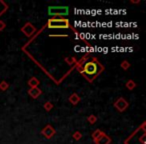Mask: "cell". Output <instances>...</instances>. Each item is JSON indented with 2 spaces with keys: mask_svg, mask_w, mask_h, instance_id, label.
I'll return each instance as SVG.
<instances>
[{
  "mask_svg": "<svg viewBox=\"0 0 146 144\" xmlns=\"http://www.w3.org/2000/svg\"><path fill=\"white\" fill-rule=\"evenodd\" d=\"M64 61L66 62V64H68L69 66L73 64H76V58L73 56H68V57H65L64 58Z\"/></svg>",
  "mask_w": 146,
  "mask_h": 144,
  "instance_id": "obj_11",
  "label": "cell"
},
{
  "mask_svg": "<svg viewBox=\"0 0 146 144\" xmlns=\"http://www.w3.org/2000/svg\"><path fill=\"white\" fill-rule=\"evenodd\" d=\"M103 133V131L102 130H100V129H96V130H94L93 132H92V134H91V136H92V139H93V141H95L96 139H97L98 137H99L101 134Z\"/></svg>",
  "mask_w": 146,
  "mask_h": 144,
  "instance_id": "obj_13",
  "label": "cell"
},
{
  "mask_svg": "<svg viewBox=\"0 0 146 144\" xmlns=\"http://www.w3.org/2000/svg\"><path fill=\"white\" fill-rule=\"evenodd\" d=\"M28 94H29V96H30L31 98H33V99H37V98H38L39 96L42 94V90H41L40 88H38V87L29 88Z\"/></svg>",
  "mask_w": 146,
  "mask_h": 144,
  "instance_id": "obj_8",
  "label": "cell"
},
{
  "mask_svg": "<svg viewBox=\"0 0 146 144\" xmlns=\"http://www.w3.org/2000/svg\"><path fill=\"white\" fill-rule=\"evenodd\" d=\"M9 88V83L7 81H1L0 82V90L1 91H6L7 89Z\"/></svg>",
  "mask_w": 146,
  "mask_h": 144,
  "instance_id": "obj_14",
  "label": "cell"
},
{
  "mask_svg": "<svg viewBox=\"0 0 146 144\" xmlns=\"http://www.w3.org/2000/svg\"><path fill=\"white\" fill-rule=\"evenodd\" d=\"M113 106L119 112H124L128 108V106H129V103H128V101L124 97H119L115 102H114Z\"/></svg>",
  "mask_w": 146,
  "mask_h": 144,
  "instance_id": "obj_5",
  "label": "cell"
},
{
  "mask_svg": "<svg viewBox=\"0 0 146 144\" xmlns=\"http://www.w3.org/2000/svg\"><path fill=\"white\" fill-rule=\"evenodd\" d=\"M120 67H121L123 70H127V69H129V67H130V63L128 62L127 60H123L121 62V64H120Z\"/></svg>",
  "mask_w": 146,
  "mask_h": 144,
  "instance_id": "obj_17",
  "label": "cell"
},
{
  "mask_svg": "<svg viewBox=\"0 0 146 144\" xmlns=\"http://www.w3.org/2000/svg\"><path fill=\"white\" fill-rule=\"evenodd\" d=\"M125 86H126V88H127L128 90H133L134 88L136 87V83H135V81L134 80H132V79H130V80H128L127 82H126V84H125Z\"/></svg>",
  "mask_w": 146,
  "mask_h": 144,
  "instance_id": "obj_12",
  "label": "cell"
},
{
  "mask_svg": "<svg viewBox=\"0 0 146 144\" xmlns=\"http://www.w3.org/2000/svg\"><path fill=\"white\" fill-rule=\"evenodd\" d=\"M68 100L72 105H77V104L80 102V100H81V98H80V96L78 95L77 93H73L69 96Z\"/></svg>",
  "mask_w": 146,
  "mask_h": 144,
  "instance_id": "obj_9",
  "label": "cell"
},
{
  "mask_svg": "<svg viewBox=\"0 0 146 144\" xmlns=\"http://www.w3.org/2000/svg\"><path fill=\"white\" fill-rule=\"evenodd\" d=\"M47 27L51 29H65L70 27V23L66 18H50L47 21Z\"/></svg>",
  "mask_w": 146,
  "mask_h": 144,
  "instance_id": "obj_2",
  "label": "cell"
},
{
  "mask_svg": "<svg viewBox=\"0 0 146 144\" xmlns=\"http://www.w3.org/2000/svg\"><path fill=\"white\" fill-rule=\"evenodd\" d=\"M21 32L26 37H31L36 32V28H35V26L31 22H26L21 27Z\"/></svg>",
  "mask_w": 146,
  "mask_h": 144,
  "instance_id": "obj_4",
  "label": "cell"
},
{
  "mask_svg": "<svg viewBox=\"0 0 146 144\" xmlns=\"http://www.w3.org/2000/svg\"><path fill=\"white\" fill-rule=\"evenodd\" d=\"M43 108H44L46 111H50V110H52L53 109V104H52V102H50V101H47V102H45L44 104H43Z\"/></svg>",
  "mask_w": 146,
  "mask_h": 144,
  "instance_id": "obj_15",
  "label": "cell"
},
{
  "mask_svg": "<svg viewBox=\"0 0 146 144\" xmlns=\"http://www.w3.org/2000/svg\"><path fill=\"white\" fill-rule=\"evenodd\" d=\"M72 137L74 140H76V141H78V140H80L82 138V133L80 131H75L74 133L72 134Z\"/></svg>",
  "mask_w": 146,
  "mask_h": 144,
  "instance_id": "obj_16",
  "label": "cell"
},
{
  "mask_svg": "<svg viewBox=\"0 0 146 144\" xmlns=\"http://www.w3.org/2000/svg\"><path fill=\"white\" fill-rule=\"evenodd\" d=\"M77 70L87 79L88 82H92L104 70V67L95 58H93L92 60L84 62L83 64L77 65Z\"/></svg>",
  "mask_w": 146,
  "mask_h": 144,
  "instance_id": "obj_1",
  "label": "cell"
},
{
  "mask_svg": "<svg viewBox=\"0 0 146 144\" xmlns=\"http://www.w3.org/2000/svg\"><path fill=\"white\" fill-rule=\"evenodd\" d=\"M27 84H28V86H29L30 88L38 87V85L40 84V81H39L38 78H36V77H31L30 79L28 80Z\"/></svg>",
  "mask_w": 146,
  "mask_h": 144,
  "instance_id": "obj_10",
  "label": "cell"
},
{
  "mask_svg": "<svg viewBox=\"0 0 146 144\" xmlns=\"http://www.w3.org/2000/svg\"><path fill=\"white\" fill-rule=\"evenodd\" d=\"M97 117H96L95 115H93V114H92V115H90V116H88L87 117V121L89 122L90 124H95L96 122H97Z\"/></svg>",
  "mask_w": 146,
  "mask_h": 144,
  "instance_id": "obj_18",
  "label": "cell"
},
{
  "mask_svg": "<svg viewBox=\"0 0 146 144\" xmlns=\"http://www.w3.org/2000/svg\"><path fill=\"white\" fill-rule=\"evenodd\" d=\"M5 27H6V24H5V22H4V21H2V20H0V31L4 30Z\"/></svg>",
  "mask_w": 146,
  "mask_h": 144,
  "instance_id": "obj_19",
  "label": "cell"
},
{
  "mask_svg": "<svg viewBox=\"0 0 146 144\" xmlns=\"http://www.w3.org/2000/svg\"><path fill=\"white\" fill-rule=\"evenodd\" d=\"M111 141L112 140H111V138H110V136H108L107 134L103 132V133L94 141V143L95 144H110Z\"/></svg>",
  "mask_w": 146,
  "mask_h": 144,
  "instance_id": "obj_7",
  "label": "cell"
},
{
  "mask_svg": "<svg viewBox=\"0 0 146 144\" xmlns=\"http://www.w3.org/2000/svg\"><path fill=\"white\" fill-rule=\"evenodd\" d=\"M55 133H56V131H55L54 127H53L52 125H50V124H47V125L41 130V134H42L46 139H51V138L55 135Z\"/></svg>",
  "mask_w": 146,
  "mask_h": 144,
  "instance_id": "obj_6",
  "label": "cell"
},
{
  "mask_svg": "<svg viewBox=\"0 0 146 144\" xmlns=\"http://www.w3.org/2000/svg\"><path fill=\"white\" fill-rule=\"evenodd\" d=\"M130 2H131V3H139L140 1L138 0V1H130Z\"/></svg>",
  "mask_w": 146,
  "mask_h": 144,
  "instance_id": "obj_20",
  "label": "cell"
},
{
  "mask_svg": "<svg viewBox=\"0 0 146 144\" xmlns=\"http://www.w3.org/2000/svg\"><path fill=\"white\" fill-rule=\"evenodd\" d=\"M69 13L68 6H49L48 14L51 18H63V16H67Z\"/></svg>",
  "mask_w": 146,
  "mask_h": 144,
  "instance_id": "obj_3",
  "label": "cell"
}]
</instances>
